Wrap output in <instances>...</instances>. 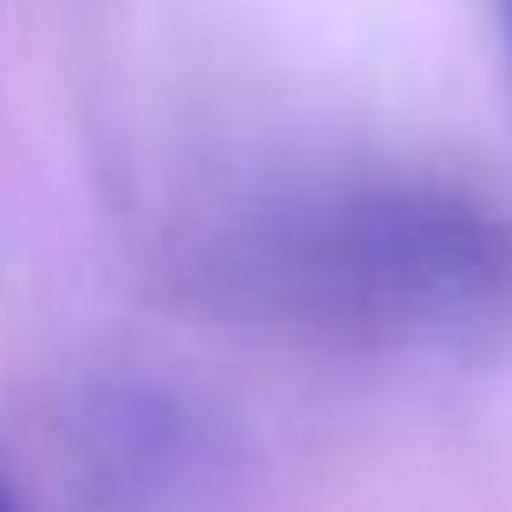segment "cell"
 <instances>
[{"label": "cell", "mask_w": 512, "mask_h": 512, "mask_svg": "<svg viewBox=\"0 0 512 512\" xmlns=\"http://www.w3.org/2000/svg\"><path fill=\"white\" fill-rule=\"evenodd\" d=\"M234 286L318 331H422L512 286V240L487 208L415 182L299 195L234 240Z\"/></svg>", "instance_id": "1"}, {"label": "cell", "mask_w": 512, "mask_h": 512, "mask_svg": "<svg viewBox=\"0 0 512 512\" xmlns=\"http://www.w3.org/2000/svg\"><path fill=\"white\" fill-rule=\"evenodd\" d=\"M0 512H13V500H7V493H0Z\"/></svg>", "instance_id": "2"}, {"label": "cell", "mask_w": 512, "mask_h": 512, "mask_svg": "<svg viewBox=\"0 0 512 512\" xmlns=\"http://www.w3.org/2000/svg\"><path fill=\"white\" fill-rule=\"evenodd\" d=\"M506 33H512V0H506Z\"/></svg>", "instance_id": "3"}]
</instances>
